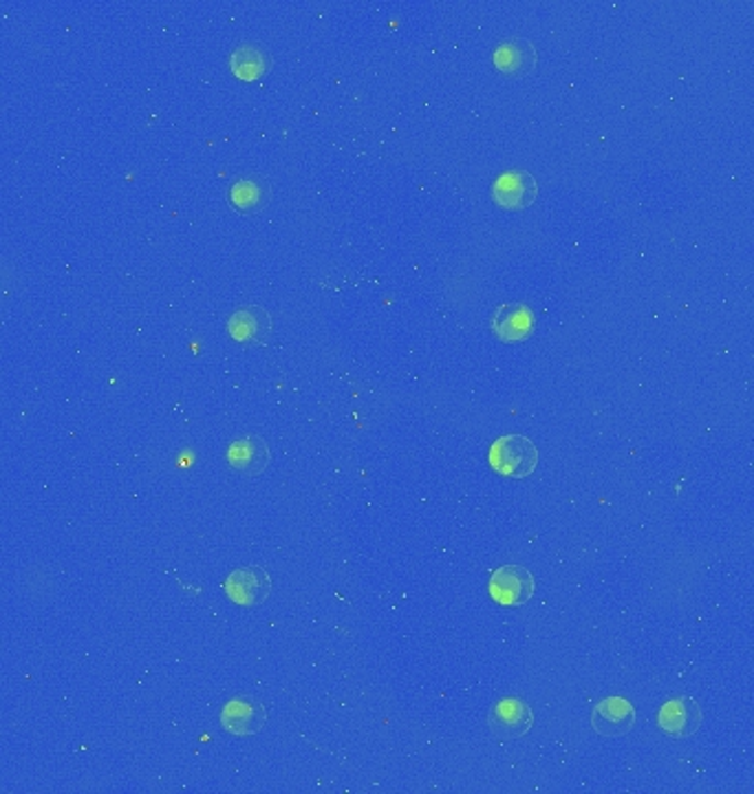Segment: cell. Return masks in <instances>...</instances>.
Masks as SVG:
<instances>
[{"instance_id":"3","label":"cell","mask_w":754,"mask_h":794,"mask_svg":"<svg viewBox=\"0 0 754 794\" xmlns=\"http://www.w3.org/2000/svg\"><path fill=\"white\" fill-rule=\"evenodd\" d=\"M228 599L241 608H259L272 591V578L263 567L250 565L230 571L224 585Z\"/></svg>"},{"instance_id":"8","label":"cell","mask_w":754,"mask_h":794,"mask_svg":"<svg viewBox=\"0 0 754 794\" xmlns=\"http://www.w3.org/2000/svg\"><path fill=\"white\" fill-rule=\"evenodd\" d=\"M272 329H274L272 316L256 305L239 307L228 320V331L232 340L245 347H263L270 340Z\"/></svg>"},{"instance_id":"4","label":"cell","mask_w":754,"mask_h":794,"mask_svg":"<svg viewBox=\"0 0 754 794\" xmlns=\"http://www.w3.org/2000/svg\"><path fill=\"white\" fill-rule=\"evenodd\" d=\"M536 196H538L536 179L521 168L503 172L492 183L494 204L505 211H525L536 202Z\"/></svg>"},{"instance_id":"10","label":"cell","mask_w":754,"mask_h":794,"mask_svg":"<svg viewBox=\"0 0 754 794\" xmlns=\"http://www.w3.org/2000/svg\"><path fill=\"white\" fill-rule=\"evenodd\" d=\"M492 331L501 342H523L534 331V314L527 305L507 303L492 314Z\"/></svg>"},{"instance_id":"2","label":"cell","mask_w":754,"mask_h":794,"mask_svg":"<svg viewBox=\"0 0 754 794\" xmlns=\"http://www.w3.org/2000/svg\"><path fill=\"white\" fill-rule=\"evenodd\" d=\"M488 589L494 603L503 608H518L532 599L536 582L523 565H503L492 574Z\"/></svg>"},{"instance_id":"9","label":"cell","mask_w":754,"mask_h":794,"mask_svg":"<svg viewBox=\"0 0 754 794\" xmlns=\"http://www.w3.org/2000/svg\"><path fill=\"white\" fill-rule=\"evenodd\" d=\"M592 726L601 737H625L636 726V708L625 697H607L596 704Z\"/></svg>"},{"instance_id":"11","label":"cell","mask_w":754,"mask_h":794,"mask_svg":"<svg viewBox=\"0 0 754 794\" xmlns=\"http://www.w3.org/2000/svg\"><path fill=\"white\" fill-rule=\"evenodd\" d=\"M270 446L259 435H248L230 444L228 449V464L235 473L259 477L265 473L270 464Z\"/></svg>"},{"instance_id":"5","label":"cell","mask_w":754,"mask_h":794,"mask_svg":"<svg viewBox=\"0 0 754 794\" xmlns=\"http://www.w3.org/2000/svg\"><path fill=\"white\" fill-rule=\"evenodd\" d=\"M704 715L699 704L688 695L671 697L666 704L658 711V726L664 735L673 739H686L693 737L701 728Z\"/></svg>"},{"instance_id":"14","label":"cell","mask_w":754,"mask_h":794,"mask_svg":"<svg viewBox=\"0 0 754 794\" xmlns=\"http://www.w3.org/2000/svg\"><path fill=\"white\" fill-rule=\"evenodd\" d=\"M267 202V188L250 177L237 179L230 185V204L241 213H259L265 208Z\"/></svg>"},{"instance_id":"1","label":"cell","mask_w":754,"mask_h":794,"mask_svg":"<svg viewBox=\"0 0 754 794\" xmlns=\"http://www.w3.org/2000/svg\"><path fill=\"white\" fill-rule=\"evenodd\" d=\"M490 466L503 477L525 479L538 466V451L525 435H503L490 449Z\"/></svg>"},{"instance_id":"13","label":"cell","mask_w":754,"mask_h":794,"mask_svg":"<svg viewBox=\"0 0 754 794\" xmlns=\"http://www.w3.org/2000/svg\"><path fill=\"white\" fill-rule=\"evenodd\" d=\"M270 67V56L259 45H241L230 56L232 73L243 82L259 80Z\"/></svg>"},{"instance_id":"6","label":"cell","mask_w":754,"mask_h":794,"mask_svg":"<svg viewBox=\"0 0 754 794\" xmlns=\"http://www.w3.org/2000/svg\"><path fill=\"white\" fill-rule=\"evenodd\" d=\"M532 724L534 713L521 697H503L490 711V728L501 741L525 737L532 730Z\"/></svg>"},{"instance_id":"7","label":"cell","mask_w":754,"mask_h":794,"mask_svg":"<svg viewBox=\"0 0 754 794\" xmlns=\"http://www.w3.org/2000/svg\"><path fill=\"white\" fill-rule=\"evenodd\" d=\"M267 722V708L256 697H232L221 711V726L235 737H250L263 730Z\"/></svg>"},{"instance_id":"12","label":"cell","mask_w":754,"mask_h":794,"mask_svg":"<svg viewBox=\"0 0 754 794\" xmlns=\"http://www.w3.org/2000/svg\"><path fill=\"white\" fill-rule=\"evenodd\" d=\"M494 67L507 76H527L538 65V52L529 41H505L494 52Z\"/></svg>"}]
</instances>
